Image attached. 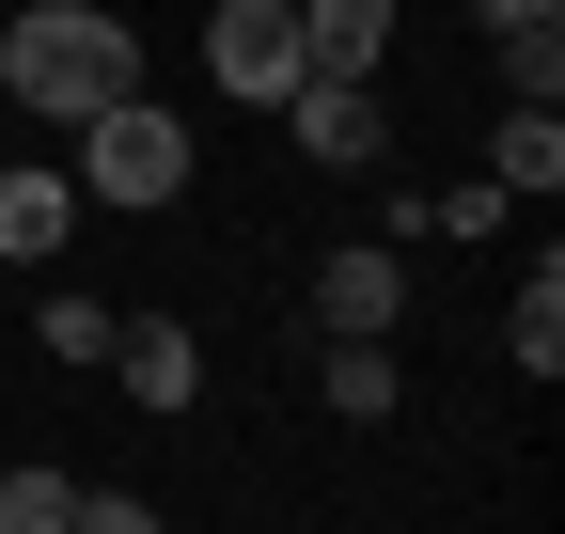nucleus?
Segmentation results:
<instances>
[{"mask_svg": "<svg viewBox=\"0 0 565 534\" xmlns=\"http://www.w3.org/2000/svg\"><path fill=\"white\" fill-rule=\"evenodd\" d=\"M63 236H79V173H47V158H17V173H0V252H63Z\"/></svg>", "mask_w": 565, "mask_h": 534, "instance_id": "obj_7", "label": "nucleus"}, {"mask_svg": "<svg viewBox=\"0 0 565 534\" xmlns=\"http://www.w3.org/2000/svg\"><path fill=\"white\" fill-rule=\"evenodd\" d=\"M393 393H408L393 377V330H330V409L345 425H393Z\"/></svg>", "mask_w": 565, "mask_h": 534, "instance_id": "obj_10", "label": "nucleus"}, {"mask_svg": "<svg viewBox=\"0 0 565 534\" xmlns=\"http://www.w3.org/2000/svg\"><path fill=\"white\" fill-rule=\"evenodd\" d=\"M408 314V267L377 252V236H345L330 267H315V330H393Z\"/></svg>", "mask_w": 565, "mask_h": 534, "instance_id": "obj_6", "label": "nucleus"}, {"mask_svg": "<svg viewBox=\"0 0 565 534\" xmlns=\"http://www.w3.org/2000/svg\"><path fill=\"white\" fill-rule=\"evenodd\" d=\"M282 110H299V158H330V173H362V158L393 142V110H377V79H345V63H315V79L282 95Z\"/></svg>", "mask_w": 565, "mask_h": 534, "instance_id": "obj_5", "label": "nucleus"}, {"mask_svg": "<svg viewBox=\"0 0 565 534\" xmlns=\"http://www.w3.org/2000/svg\"><path fill=\"white\" fill-rule=\"evenodd\" d=\"M471 17H487V47H503V32H550L565 0H471Z\"/></svg>", "mask_w": 565, "mask_h": 534, "instance_id": "obj_16", "label": "nucleus"}, {"mask_svg": "<svg viewBox=\"0 0 565 534\" xmlns=\"http://www.w3.org/2000/svg\"><path fill=\"white\" fill-rule=\"evenodd\" d=\"M63 503H79V472H0V534H63Z\"/></svg>", "mask_w": 565, "mask_h": 534, "instance_id": "obj_13", "label": "nucleus"}, {"mask_svg": "<svg viewBox=\"0 0 565 534\" xmlns=\"http://www.w3.org/2000/svg\"><path fill=\"white\" fill-rule=\"evenodd\" d=\"M487 189H503V205H534V189H565V126L503 95V142H487Z\"/></svg>", "mask_w": 565, "mask_h": 534, "instance_id": "obj_9", "label": "nucleus"}, {"mask_svg": "<svg viewBox=\"0 0 565 534\" xmlns=\"http://www.w3.org/2000/svg\"><path fill=\"white\" fill-rule=\"evenodd\" d=\"M47 362H110V314L95 299H47Z\"/></svg>", "mask_w": 565, "mask_h": 534, "instance_id": "obj_15", "label": "nucleus"}, {"mask_svg": "<svg viewBox=\"0 0 565 534\" xmlns=\"http://www.w3.org/2000/svg\"><path fill=\"white\" fill-rule=\"evenodd\" d=\"M0 95H17L32 126H79V110L141 95V32L110 17V0H32L17 32H0Z\"/></svg>", "mask_w": 565, "mask_h": 534, "instance_id": "obj_1", "label": "nucleus"}, {"mask_svg": "<svg viewBox=\"0 0 565 534\" xmlns=\"http://www.w3.org/2000/svg\"><path fill=\"white\" fill-rule=\"evenodd\" d=\"M299 47L345 63V79H377V63H393V0H299Z\"/></svg>", "mask_w": 565, "mask_h": 534, "instance_id": "obj_8", "label": "nucleus"}, {"mask_svg": "<svg viewBox=\"0 0 565 534\" xmlns=\"http://www.w3.org/2000/svg\"><path fill=\"white\" fill-rule=\"evenodd\" d=\"M503 95L519 110H565V17L550 32H503Z\"/></svg>", "mask_w": 565, "mask_h": 534, "instance_id": "obj_12", "label": "nucleus"}, {"mask_svg": "<svg viewBox=\"0 0 565 534\" xmlns=\"http://www.w3.org/2000/svg\"><path fill=\"white\" fill-rule=\"evenodd\" d=\"M503 346H519L534 377H565V252H534V284H519V314H503Z\"/></svg>", "mask_w": 565, "mask_h": 534, "instance_id": "obj_11", "label": "nucleus"}, {"mask_svg": "<svg viewBox=\"0 0 565 534\" xmlns=\"http://www.w3.org/2000/svg\"><path fill=\"white\" fill-rule=\"evenodd\" d=\"M173 189H189V126L173 110H141V95L79 110V205H141V221H158Z\"/></svg>", "mask_w": 565, "mask_h": 534, "instance_id": "obj_2", "label": "nucleus"}, {"mask_svg": "<svg viewBox=\"0 0 565 534\" xmlns=\"http://www.w3.org/2000/svg\"><path fill=\"white\" fill-rule=\"evenodd\" d=\"M424 236H503V189H487V173H471V189H440V205H424Z\"/></svg>", "mask_w": 565, "mask_h": 534, "instance_id": "obj_14", "label": "nucleus"}, {"mask_svg": "<svg viewBox=\"0 0 565 534\" xmlns=\"http://www.w3.org/2000/svg\"><path fill=\"white\" fill-rule=\"evenodd\" d=\"M204 79H221L236 110H282L315 79V47H299V0H221L204 17Z\"/></svg>", "mask_w": 565, "mask_h": 534, "instance_id": "obj_3", "label": "nucleus"}, {"mask_svg": "<svg viewBox=\"0 0 565 534\" xmlns=\"http://www.w3.org/2000/svg\"><path fill=\"white\" fill-rule=\"evenodd\" d=\"M110 377H126V409H189L204 393V330L189 314H110Z\"/></svg>", "mask_w": 565, "mask_h": 534, "instance_id": "obj_4", "label": "nucleus"}]
</instances>
